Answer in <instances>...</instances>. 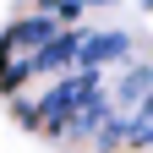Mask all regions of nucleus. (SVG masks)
Here are the masks:
<instances>
[{
    "label": "nucleus",
    "mask_w": 153,
    "mask_h": 153,
    "mask_svg": "<svg viewBox=\"0 0 153 153\" xmlns=\"http://www.w3.org/2000/svg\"><path fill=\"white\" fill-rule=\"evenodd\" d=\"M66 27H55L49 16H16V22L0 33V88L6 93H22V82H33V66Z\"/></svg>",
    "instance_id": "f257e3e1"
},
{
    "label": "nucleus",
    "mask_w": 153,
    "mask_h": 153,
    "mask_svg": "<svg viewBox=\"0 0 153 153\" xmlns=\"http://www.w3.org/2000/svg\"><path fill=\"white\" fill-rule=\"evenodd\" d=\"M104 120H109V93L99 88V93H88V99L76 104V115H71L66 131H60V142H93L104 131Z\"/></svg>",
    "instance_id": "7ed1b4c3"
},
{
    "label": "nucleus",
    "mask_w": 153,
    "mask_h": 153,
    "mask_svg": "<svg viewBox=\"0 0 153 153\" xmlns=\"http://www.w3.org/2000/svg\"><path fill=\"white\" fill-rule=\"evenodd\" d=\"M109 60H131V33L115 27H76V71H99Z\"/></svg>",
    "instance_id": "f03ea898"
},
{
    "label": "nucleus",
    "mask_w": 153,
    "mask_h": 153,
    "mask_svg": "<svg viewBox=\"0 0 153 153\" xmlns=\"http://www.w3.org/2000/svg\"><path fill=\"white\" fill-rule=\"evenodd\" d=\"M76 6H82V11H88V6H99V0H76Z\"/></svg>",
    "instance_id": "20e7f679"
}]
</instances>
